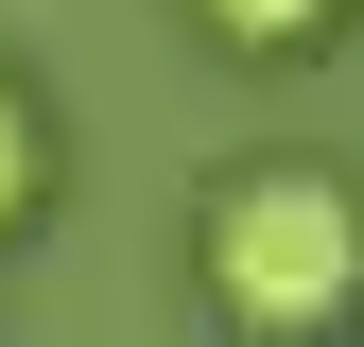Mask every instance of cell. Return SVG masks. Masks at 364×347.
<instances>
[{
	"instance_id": "1",
	"label": "cell",
	"mask_w": 364,
	"mask_h": 347,
	"mask_svg": "<svg viewBox=\"0 0 364 347\" xmlns=\"http://www.w3.org/2000/svg\"><path fill=\"white\" fill-rule=\"evenodd\" d=\"M191 278H208V313L260 330V347L347 330V313H364V191H347L330 156H243V174H208Z\"/></svg>"
},
{
	"instance_id": "2",
	"label": "cell",
	"mask_w": 364,
	"mask_h": 347,
	"mask_svg": "<svg viewBox=\"0 0 364 347\" xmlns=\"http://www.w3.org/2000/svg\"><path fill=\"white\" fill-rule=\"evenodd\" d=\"M191 18L225 35V53H295V35H330L347 0H191Z\"/></svg>"
},
{
	"instance_id": "3",
	"label": "cell",
	"mask_w": 364,
	"mask_h": 347,
	"mask_svg": "<svg viewBox=\"0 0 364 347\" xmlns=\"http://www.w3.org/2000/svg\"><path fill=\"white\" fill-rule=\"evenodd\" d=\"M35 174H53V139H35V105H18V87H0V226H18V208H35Z\"/></svg>"
}]
</instances>
